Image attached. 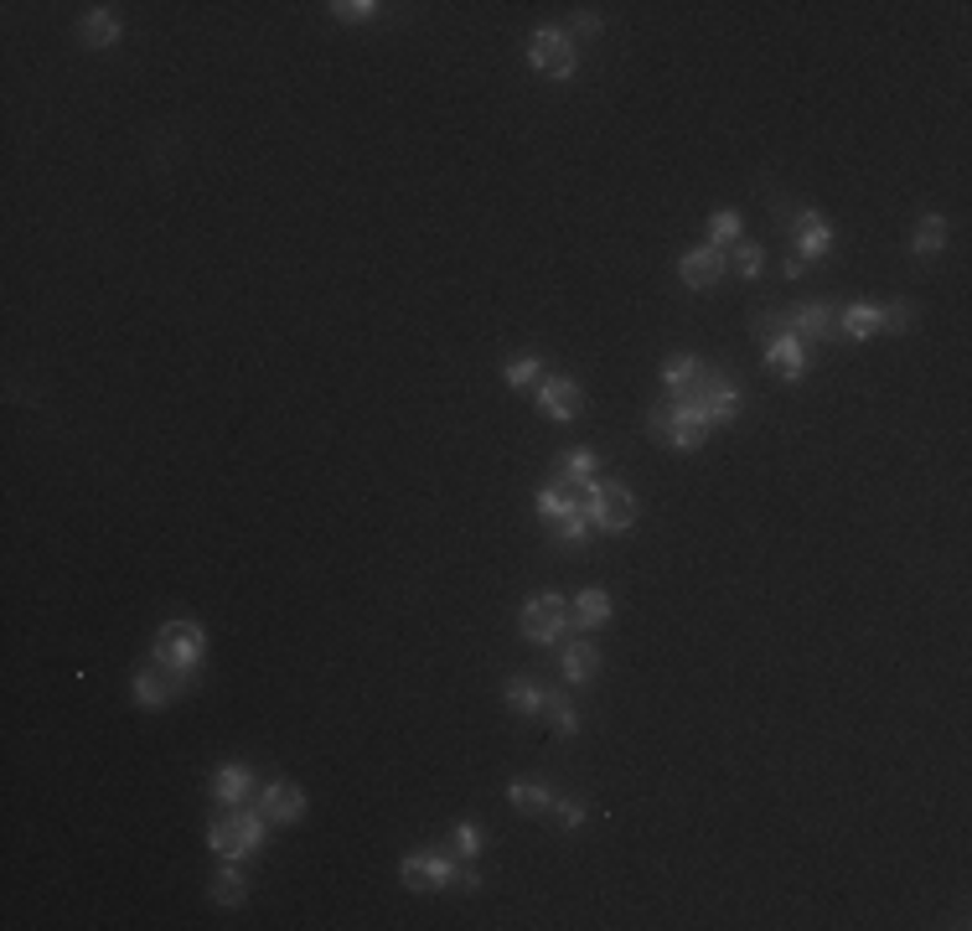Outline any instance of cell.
<instances>
[{
	"label": "cell",
	"instance_id": "1",
	"mask_svg": "<svg viewBox=\"0 0 972 931\" xmlns=\"http://www.w3.org/2000/svg\"><path fill=\"white\" fill-rule=\"evenodd\" d=\"M151 663H156L166 683L177 689V699L197 683L202 663H207V632H202V621L192 616H171V621H160L156 636H151Z\"/></svg>",
	"mask_w": 972,
	"mask_h": 931
},
{
	"label": "cell",
	"instance_id": "2",
	"mask_svg": "<svg viewBox=\"0 0 972 931\" xmlns=\"http://www.w3.org/2000/svg\"><path fill=\"white\" fill-rule=\"evenodd\" d=\"M264 828H269V817L259 813V808H218L213 813V823H207V849L218 854V859H233V864H243V859H254L259 849H264Z\"/></svg>",
	"mask_w": 972,
	"mask_h": 931
},
{
	"label": "cell",
	"instance_id": "3",
	"mask_svg": "<svg viewBox=\"0 0 972 931\" xmlns=\"http://www.w3.org/2000/svg\"><path fill=\"white\" fill-rule=\"evenodd\" d=\"M647 435L673 445V451H698L704 440L715 435V419L704 415L698 398H668V404L647 409Z\"/></svg>",
	"mask_w": 972,
	"mask_h": 931
},
{
	"label": "cell",
	"instance_id": "4",
	"mask_svg": "<svg viewBox=\"0 0 972 931\" xmlns=\"http://www.w3.org/2000/svg\"><path fill=\"white\" fill-rule=\"evenodd\" d=\"M575 497H579V513L590 517V528H600V534H632L636 528V497L626 481L590 476V481L575 487Z\"/></svg>",
	"mask_w": 972,
	"mask_h": 931
},
{
	"label": "cell",
	"instance_id": "5",
	"mask_svg": "<svg viewBox=\"0 0 972 931\" xmlns=\"http://www.w3.org/2000/svg\"><path fill=\"white\" fill-rule=\"evenodd\" d=\"M517 626H523V636H528V642H538V647H554L559 636L569 632V600H564L559 590L533 595V600H523V611H517Z\"/></svg>",
	"mask_w": 972,
	"mask_h": 931
},
{
	"label": "cell",
	"instance_id": "6",
	"mask_svg": "<svg viewBox=\"0 0 972 931\" xmlns=\"http://www.w3.org/2000/svg\"><path fill=\"white\" fill-rule=\"evenodd\" d=\"M528 62H533L543 79L569 83V79H575V68H579L575 37H569V32H559V26H538L533 37H528Z\"/></svg>",
	"mask_w": 972,
	"mask_h": 931
},
{
	"label": "cell",
	"instance_id": "7",
	"mask_svg": "<svg viewBox=\"0 0 972 931\" xmlns=\"http://www.w3.org/2000/svg\"><path fill=\"white\" fill-rule=\"evenodd\" d=\"M456 859L451 854H435V849H415L398 859V880H404V891L415 895H435L445 885H456Z\"/></svg>",
	"mask_w": 972,
	"mask_h": 931
},
{
	"label": "cell",
	"instance_id": "8",
	"mask_svg": "<svg viewBox=\"0 0 972 931\" xmlns=\"http://www.w3.org/2000/svg\"><path fill=\"white\" fill-rule=\"evenodd\" d=\"M533 398H538V409H543L549 419H559V425H575V419L585 415V389H579L575 378H564V373L538 378Z\"/></svg>",
	"mask_w": 972,
	"mask_h": 931
},
{
	"label": "cell",
	"instance_id": "9",
	"mask_svg": "<svg viewBox=\"0 0 972 931\" xmlns=\"http://www.w3.org/2000/svg\"><path fill=\"white\" fill-rule=\"evenodd\" d=\"M781 332H792L802 347H807V342H828L838 332L833 300H807V306H796V311H781Z\"/></svg>",
	"mask_w": 972,
	"mask_h": 931
},
{
	"label": "cell",
	"instance_id": "10",
	"mask_svg": "<svg viewBox=\"0 0 972 931\" xmlns=\"http://www.w3.org/2000/svg\"><path fill=\"white\" fill-rule=\"evenodd\" d=\"M698 404H704V415L715 419V425H730L740 409H745V394H740V383H734L724 368H709L704 373V383H698Z\"/></svg>",
	"mask_w": 972,
	"mask_h": 931
},
{
	"label": "cell",
	"instance_id": "11",
	"mask_svg": "<svg viewBox=\"0 0 972 931\" xmlns=\"http://www.w3.org/2000/svg\"><path fill=\"white\" fill-rule=\"evenodd\" d=\"M254 808L269 817V823L290 828V823H300V817H305V792H300V781H290V776H275V781H264V787H259V802H254Z\"/></svg>",
	"mask_w": 972,
	"mask_h": 931
},
{
	"label": "cell",
	"instance_id": "12",
	"mask_svg": "<svg viewBox=\"0 0 972 931\" xmlns=\"http://www.w3.org/2000/svg\"><path fill=\"white\" fill-rule=\"evenodd\" d=\"M792 243H796V259H828L833 254V223L823 218V213H813V207H802V213H792Z\"/></svg>",
	"mask_w": 972,
	"mask_h": 931
},
{
	"label": "cell",
	"instance_id": "13",
	"mask_svg": "<svg viewBox=\"0 0 972 931\" xmlns=\"http://www.w3.org/2000/svg\"><path fill=\"white\" fill-rule=\"evenodd\" d=\"M724 270H730V259L719 254V249H709V243H698V249H688V254L677 259V279L688 290H715L719 279H724Z\"/></svg>",
	"mask_w": 972,
	"mask_h": 931
},
{
	"label": "cell",
	"instance_id": "14",
	"mask_svg": "<svg viewBox=\"0 0 972 931\" xmlns=\"http://www.w3.org/2000/svg\"><path fill=\"white\" fill-rule=\"evenodd\" d=\"M120 37H124V21H120V11H109V5H94V11L79 21V41L88 52H109Z\"/></svg>",
	"mask_w": 972,
	"mask_h": 931
},
{
	"label": "cell",
	"instance_id": "15",
	"mask_svg": "<svg viewBox=\"0 0 972 931\" xmlns=\"http://www.w3.org/2000/svg\"><path fill=\"white\" fill-rule=\"evenodd\" d=\"M766 368L781 373L787 383H802V373H807V347H802L792 332H776V337L766 342Z\"/></svg>",
	"mask_w": 972,
	"mask_h": 931
},
{
	"label": "cell",
	"instance_id": "16",
	"mask_svg": "<svg viewBox=\"0 0 972 931\" xmlns=\"http://www.w3.org/2000/svg\"><path fill=\"white\" fill-rule=\"evenodd\" d=\"M838 332L849 342H874L885 332V306H874V300H853L838 311Z\"/></svg>",
	"mask_w": 972,
	"mask_h": 931
},
{
	"label": "cell",
	"instance_id": "17",
	"mask_svg": "<svg viewBox=\"0 0 972 931\" xmlns=\"http://www.w3.org/2000/svg\"><path fill=\"white\" fill-rule=\"evenodd\" d=\"M249 797H254V772H249V766L228 761V766L213 772V802H218V808H243Z\"/></svg>",
	"mask_w": 972,
	"mask_h": 931
},
{
	"label": "cell",
	"instance_id": "18",
	"mask_svg": "<svg viewBox=\"0 0 972 931\" xmlns=\"http://www.w3.org/2000/svg\"><path fill=\"white\" fill-rule=\"evenodd\" d=\"M704 373H709L704 357H668L662 362V389H668V398H694Z\"/></svg>",
	"mask_w": 972,
	"mask_h": 931
},
{
	"label": "cell",
	"instance_id": "19",
	"mask_svg": "<svg viewBox=\"0 0 972 931\" xmlns=\"http://www.w3.org/2000/svg\"><path fill=\"white\" fill-rule=\"evenodd\" d=\"M611 611H615V600H611V590H600V585H585V590L575 595V606H569V616H575L579 632H596V626H605Z\"/></svg>",
	"mask_w": 972,
	"mask_h": 931
},
{
	"label": "cell",
	"instance_id": "20",
	"mask_svg": "<svg viewBox=\"0 0 972 931\" xmlns=\"http://www.w3.org/2000/svg\"><path fill=\"white\" fill-rule=\"evenodd\" d=\"M130 694H135L140 709H166V704L177 699V689L166 683L160 668H135V673H130Z\"/></svg>",
	"mask_w": 972,
	"mask_h": 931
},
{
	"label": "cell",
	"instance_id": "21",
	"mask_svg": "<svg viewBox=\"0 0 972 931\" xmlns=\"http://www.w3.org/2000/svg\"><path fill=\"white\" fill-rule=\"evenodd\" d=\"M207 895H213V906H223V911H239L243 900H249V874L228 859L218 874H213V885H207Z\"/></svg>",
	"mask_w": 972,
	"mask_h": 931
},
{
	"label": "cell",
	"instance_id": "22",
	"mask_svg": "<svg viewBox=\"0 0 972 931\" xmlns=\"http://www.w3.org/2000/svg\"><path fill=\"white\" fill-rule=\"evenodd\" d=\"M559 668H564V683L579 689V683H590V678L600 673V647L596 642H569L564 657H559Z\"/></svg>",
	"mask_w": 972,
	"mask_h": 931
},
{
	"label": "cell",
	"instance_id": "23",
	"mask_svg": "<svg viewBox=\"0 0 972 931\" xmlns=\"http://www.w3.org/2000/svg\"><path fill=\"white\" fill-rule=\"evenodd\" d=\"M507 802H513V813L543 817L549 808H554V792H549V781H528V776H517V781H507Z\"/></svg>",
	"mask_w": 972,
	"mask_h": 931
},
{
	"label": "cell",
	"instance_id": "24",
	"mask_svg": "<svg viewBox=\"0 0 972 931\" xmlns=\"http://www.w3.org/2000/svg\"><path fill=\"white\" fill-rule=\"evenodd\" d=\"M579 508V497H575V487L569 481H554V487H538V497H533V513L554 528L559 517H569Z\"/></svg>",
	"mask_w": 972,
	"mask_h": 931
},
{
	"label": "cell",
	"instance_id": "25",
	"mask_svg": "<svg viewBox=\"0 0 972 931\" xmlns=\"http://www.w3.org/2000/svg\"><path fill=\"white\" fill-rule=\"evenodd\" d=\"M947 218L941 213H921V223H915V234H911V254H921V259H932V254H941L947 249Z\"/></svg>",
	"mask_w": 972,
	"mask_h": 931
},
{
	"label": "cell",
	"instance_id": "26",
	"mask_svg": "<svg viewBox=\"0 0 972 931\" xmlns=\"http://www.w3.org/2000/svg\"><path fill=\"white\" fill-rule=\"evenodd\" d=\"M502 699H507L513 714H523V719H538V714H543V689L528 683V678H507V683H502Z\"/></svg>",
	"mask_w": 972,
	"mask_h": 931
},
{
	"label": "cell",
	"instance_id": "27",
	"mask_svg": "<svg viewBox=\"0 0 972 931\" xmlns=\"http://www.w3.org/2000/svg\"><path fill=\"white\" fill-rule=\"evenodd\" d=\"M559 481H569V487H579V481H590L596 476V451L590 445H579V451H559Z\"/></svg>",
	"mask_w": 972,
	"mask_h": 931
},
{
	"label": "cell",
	"instance_id": "28",
	"mask_svg": "<svg viewBox=\"0 0 972 931\" xmlns=\"http://www.w3.org/2000/svg\"><path fill=\"white\" fill-rule=\"evenodd\" d=\"M543 719L554 725V735H579V709L569 704V694H543Z\"/></svg>",
	"mask_w": 972,
	"mask_h": 931
},
{
	"label": "cell",
	"instance_id": "29",
	"mask_svg": "<svg viewBox=\"0 0 972 931\" xmlns=\"http://www.w3.org/2000/svg\"><path fill=\"white\" fill-rule=\"evenodd\" d=\"M734 243H740V213H734V207H719V213H709V249L730 254Z\"/></svg>",
	"mask_w": 972,
	"mask_h": 931
},
{
	"label": "cell",
	"instance_id": "30",
	"mask_svg": "<svg viewBox=\"0 0 972 931\" xmlns=\"http://www.w3.org/2000/svg\"><path fill=\"white\" fill-rule=\"evenodd\" d=\"M549 817L559 823V833H579L585 828V817H590V802L579 792H569V797H554V808H549Z\"/></svg>",
	"mask_w": 972,
	"mask_h": 931
},
{
	"label": "cell",
	"instance_id": "31",
	"mask_svg": "<svg viewBox=\"0 0 972 931\" xmlns=\"http://www.w3.org/2000/svg\"><path fill=\"white\" fill-rule=\"evenodd\" d=\"M502 378H507L513 394H528V389H538V378H543V362H538V357H517V362L502 368Z\"/></svg>",
	"mask_w": 972,
	"mask_h": 931
},
{
	"label": "cell",
	"instance_id": "32",
	"mask_svg": "<svg viewBox=\"0 0 972 931\" xmlns=\"http://www.w3.org/2000/svg\"><path fill=\"white\" fill-rule=\"evenodd\" d=\"M585 538H590V517L579 513V508L554 523V544H559V549H585Z\"/></svg>",
	"mask_w": 972,
	"mask_h": 931
},
{
	"label": "cell",
	"instance_id": "33",
	"mask_svg": "<svg viewBox=\"0 0 972 931\" xmlns=\"http://www.w3.org/2000/svg\"><path fill=\"white\" fill-rule=\"evenodd\" d=\"M724 259H734V275H745V279H755L766 270V249H760V243H745V238H740Z\"/></svg>",
	"mask_w": 972,
	"mask_h": 931
},
{
	"label": "cell",
	"instance_id": "34",
	"mask_svg": "<svg viewBox=\"0 0 972 931\" xmlns=\"http://www.w3.org/2000/svg\"><path fill=\"white\" fill-rule=\"evenodd\" d=\"M451 844H456L460 859H477V854L487 849V833H481L477 823H471V817H460L456 828H451Z\"/></svg>",
	"mask_w": 972,
	"mask_h": 931
},
{
	"label": "cell",
	"instance_id": "35",
	"mask_svg": "<svg viewBox=\"0 0 972 931\" xmlns=\"http://www.w3.org/2000/svg\"><path fill=\"white\" fill-rule=\"evenodd\" d=\"M326 11L337 21H347V26H368V21L377 16V0H332Z\"/></svg>",
	"mask_w": 972,
	"mask_h": 931
},
{
	"label": "cell",
	"instance_id": "36",
	"mask_svg": "<svg viewBox=\"0 0 972 931\" xmlns=\"http://www.w3.org/2000/svg\"><path fill=\"white\" fill-rule=\"evenodd\" d=\"M911 321H915V311L905 306V300L885 306V332H895V337H900V332H911Z\"/></svg>",
	"mask_w": 972,
	"mask_h": 931
},
{
	"label": "cell",
	"instance_id": "37",
	"mask_svg": "<svg viewBox=\"0 0 972 931\" xmlns=\"http://www.w3.org/2000/svg\"><path fill=\"white\" fill-rule=\"evenodd\" d=\"M575 32H579V37H600V16L590 11V5H579V11H575Z\"/></svg>",
	"mask_w": 972,
	"mask_h": 931
},
{
	"label": "cell",
	"instance_id": "38",
	"mask_svg": "<svg viewBox=\"0 0 972 931\" xmlns=\"http://www.w3.org/2000/svg\"><path fill=\"white\" fill-rule=\"evenodd\" d=\"M781 275H787V279H802V275H807V259H796V254H792L787 264H781Z\"/></svg>",
	"mask_w": 972,
	"mask_h": 931
},
{
	"label": "cell",
	"instance_id": "39",
	"mask_svg": "<svg viewBox=\"0 0 972 931\" xmlns=\"http://www.w3.org/2000/svg\"><path fill=\"white\" fill-rule=\"evenodd\" d=\"M456 885H460V891H481V874H477V870H460Z\"/></svg>",
	"mask_w": 972,
	"mask_h": 931
}]
</instances>
